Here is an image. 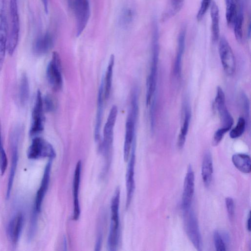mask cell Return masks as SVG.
Here are the masks:
<instances>
[{
  "label": "cell",
  "instance_id": "cell-1",
  "mask_svg": "<svg viewBox=\"0 0 251 251\" xmlns=\"http://www.w3.org/2000/svg\"><path fill=\"white\" fill-rule=\"evenodd\" d=\"M138 91L135 89L132 93L131 107L126 123V132L124 145V159L128 161L133 145L135 141L136 125L138 114Z\"/></svg>",
  "mask_w": 251,
  "mask_h": 251
},
{
  "label": "cell",
  "instance_id": "cell-2",
  "mask_svg": "<svg viewBox=\"0 0 251 251\" xmlns=\"http://www.w3.org/2000/svg\"><path fill=\"white\" fill-rule=\"evenodd\" d=\"M160 54L159 31H152V59L150 74L147 80L146 104L148 106L155 99L157 88L158 68Z\"/></svg>",
  "mask_w": 251,
  "mask_h": 251
},
{
  "label": "cell",
  "instance_id": "cell-3",
  "mask_svg": "<svg viewBox=\"0 0 251 251\" xmlns=\"http://www.w3.org/2000/svg\"><path fill=\"white\" fill-rule=\"evenodd\" d=\"M120 190L117 187L113 197L111 205V221L108 240L109 250H117L119 241V205Z\"/></svg>",
  "mask_w": 251,
  "mask_h": 251
},
{
  "label": "cell",
  "instance_id": "cell-4",
  "mask_svg": "<svg viewBox=\"0 0 251 251\" xmlns=\"http://www.w3.org/2000/svg\"><path fill=\"white\" fill-rule=\"evenodd\" d=\"M118 115V108L114 106L110 112L104 129V138L101 147V151L107 160V166L108 168L109 161L111 160V152L114 142V129Z\"/></svg>",
  "mask_w": 251,
  "mask_h": 251
},
{
  "label": "cell",
  "instance_id": "cell-5",
  "mask_svg": "<svg viewBox=\"0 0 251 251\" xmlns=\"http://www.w3.org/2000/svg\"><path fill=\"white\" fill-rule=\"evenodd\" d=\"M56 157V153L48 141L41 137H35L27 151V157L30 160L48 158L53 160Z\"/></svg>",
  "mask_w": 251,
  "mask_h": 251
},
{
  "label": "cell",
  "instance_id": "cell-6",
  "mask_svg": "<svg viewBox=\"0 0 251 251\" xmlns=\"http://www.w3.org/2000/svg\"><path fill=\"white\" fill-rule=\"evenodd\" d=\"M11 27L8 37L7 51L13 56L18 45L20 36V18L17 0H10Z\"/></svg>",
  "mask_w": 251,
  "mask_h": 251
},
{
  "label": "cell",
  "instance_id": "cell-7",
  "mask_svg": "<svg viewBox=\"0 0 251 251\" xmlns=\"http://www.w3.org/2000/svg\"><path fill=\"white\" fill-rule=\"evenodd\" d=\"M46 76L48 83L55 91H60L63 86L61 60L58 53H53L51 60L48 65Z\"/></svg>",
  "mask_w": 251,
  "mask_h": 251
},
{
  "label": "cell",
  "instance_id": "cell-8",
  "mask_svg": "<svg viewBox=\"0 0 251 251\" xmlns=\"http://www.w3.org/2000/svg\"><path fill=\"white\" fill-rule=\"evenodd\" d=\"M20 131L19 128L15 129L12 132L10 137L11 148V166L9 177L8 182L6 197L9 199L12 192L14 183L15 178L19 162V144L20 137Z\"/></svg>",
  "mask_w": 251,
  "mask_h": 251
},
{
  "label": "cell",
  "instance_id": "cell-9",
  "mask_svg": "<svg viewBox=\"0 0 251 251\" xmlns=\"http://www.w3.org/2000/svg\"><path fill=\"white\" fill-rule=\"evenodd\" d=\"M74 12L76 23V36H80L86 28L91 16L89 0H74Z\"/></svg>",
  "mask_w": 251,
  "mask_h": 251
},
{
  "label": "cell",
  "instance_id": "cell-10",
  "mask_svg": "<svg viewBox=\"0 0 251 251\" xmlns=\"http://www.w3.org/2000/svg\"><path fill=\"white\" fill-rule=\"evenodd\" d=\"M32 123L30 130L31 137H35L41 133L45 128L44 100L41 91L37 92V97L32 114Z\"/></svg>",
  "mask_w": 251,
  "mask_h": 251
},
{
  "label": "cell",
  "instance_id": "cell-11",
  "mask_svg": "<svg viewBox=\"0 0 251 251\" xmlns=\"http://www.w3.org/2000/svg\"><path fill=\"white\" fill-rule=\"evenodd\" d=\"M184 212L185 228L188 236L195 248L201 251L203 248L202 239L196 215L190 209Z\"/></svg>",
  "mask_w": 251,
  "mask_h": 251
},
{
  "label": "cell",
  "instance_id": "cell-12",
  "mask_svg": "<svg viewBox=\"0 0 251 251\" xmlns=\"http://www.w3.org/2000/svg\"><path fill=\"white\" fill-rule=\"evenodd\" d=\"M219 53L224 71L228 76L233 75L236 68L234 56L229 44L223 37L220 40Z\"/></svg>",
  "mask_w": 251,
  "mask_h": 251
},
{
  "label": "cell",
  "instance_id": "cell-13",
  "mask_svg": "<svg viewBox=\"0 0 251 251\" xmlns=\"http://www.w3.org/2000/svg\"><path fill=\"white\" fill-rule=\"evenodd\" d=\"M135 148L136 141L134 142L133 145L130 156L128 160L129 162L126 174V186L127 192L126 207L127 209H128L130 206L135 190Z\"/></svg>",
  "mask_w": 251,
  "mask_h": 251
},
{
  "label": "cell",
  "instance_id": "cell-14",
  "mask_svg": "<svg viewBox=\"0 0 251 251\" xmlns=\"http://www.w3.org/2000/svg\"><path fill=\"white\" fill-rule=\"evenodd\" d=\"M52 160H50L46 165L41 185L36 195L33 211L39 214L42 210L43 203L48 189L52 164Z\"/></svg>",
  "mask_w": 251,
  "mask_h": 251
},
{
  "label": "cell",
  "instance_id": "cell-15",
  "mask_svg": "<svg viewBox=\"0 0 251 251\" xmlns=\"http://www.w3.org/2000/svg\"><path fill=\"white\" fill-rule=\"evenodd\" d=\"M195 176L191 165L188 167L185 178L182 199V206L184 211L190 208L194 193Z\"/></svg>",
  "mask_w": 251,
  "mask_h": 251
},
{
  "label": "cell",
  "instance_id": "cell-16",
  "mask_svg": "<svg viewBox=\"0 0 251 251\" xmlns=\"http://www.w3.org/2000/svg\"><path fill=\"white\" fill-rule=\"evenodd\" d=\"M24 224V216L22 213L16 214L8 223L7 232L13 246H16L21 238Z\"/></svg>",
  "mask_w": 251,
  "mask_h": 251
},
{
  "label": "cell",
  "instance_id": "cell-17",
  "mask_svg": "<svg viewBox=\"0 0 251 251\" xmlns=\"http://www.w3.org/2000/svg\"><path fill=\"white\" fill-rule=\"evenodd\" d=\"M82 168V161L79 160L76 166L73 183L74 199V213L73 218L76 221L79 219L81 213L79 196Z\"/></svg>",
  "mask_w": 251,
  "mask_h": 251
},
{
  "label": "cell",
  "instance_id": "cell-18",
  "mask_svg": "<svg viewBox=\"0 0 251 251\" xmlns=\"http://www.w3.org/2000/svg\"><path fill=\"white\" fill-rule=\"evenodd\" d=\"M8 25L4 15L0 16V73L4 66L8 40Z\"/></svg>",
  "mask_w": 251,
  "mask_h": 251
},
{
  "label": "cell",
  "instance_id": "cell-19",
  "mask_svg": "<svg viewBox=\"0 0 251 251\" xmlns=\"http://www.w3.org/2000/svg\"><path fill=\"white\" fill-rule=\"evenodd\" d=\"M54 43L52 35L47 33L37 40L33 47L34 52L37 55H44L52 49Z\"/></svg>",
  "mask_w": 251,
  "mask_h": 251
},
{
  "label": "cell",
  "instance_id": "cell-20",
  "mask_svg": "<svg viewBox=\"0 0 251 251\" xmlns=\"http://www.w3.org/2000/svg\"><path fill=\"white\" fill-rule=\"evenodd\" d=\"M104 98V80L103 79L99 88L98 96V105L94 134L96 141L99 140L100 137V131L103 115Z\"/></svg>",
  "mask_w": 251,
  "mask_h": 251
},
{
  "label": "cell",
  "instance_id": "cell-21",
  "mask_svg": "<svg viewBox=\"0 0 251 251\" xmlns=\"http://www.w3.org/2000/svg\"><path fill=\"white\" fill-rule=\"evenodd\" d=\"M213 172V162L211 155L209 151L204 154L202 165V176L203 182L206 187H208L212 179Z\"/></svg>",
  "mask_w": 251,
  "mask_h": 251
},
{
  "label": "cell",
  "instance_id": "cell-22",
  "mask_svg": "<svg viewBox=\"0 0 251 251\" xmlns=\"http://www.w3.org/2000/svg\"><path fill=\"white\" fill-rule=\"evenodd\" d=\"M185 31L182 30L180 32L178 40V51L176 57L174 72L177 77H180L182 71V65L185 49Z\"/></svg>",
  "mask_w": 251,
  "mask_h": 251
},
{
  "label": "cell",
  "instance_id": "cell-23",
  "mask_svg": "<svg viewBox=\"0 0 251 251\" xmlns=\"http://www.w3.org/2000/svg\"><path fill=\"white\" fill-rule=\"evenodd\" d=\"M232 161L236 168L242 173L251 172L250 157L244 154H236L232 156Z\"/></svg>",
  "mask_w": 251,
  "mask_h": 251
},
{
  "label": "cell",
  "instance_id": "cell-24",
  "mask_svg": "<svg viewBox=\"0 0 251 251\" xmlns=\"http://www.w3.org/2000/svg\"><path fill=\"white\" fill-rule=\"evenodd\" d=\"M210 17L211 20L212 39L216 42L219 38V11L217 4L212 3L210 8Z\"/></svg>",
  "mask_w": 251,
  "mask_h": 251
},
{
  "label": "cell",
  "instance_id": "cell-25",
  "mask_svg": "<svg viewBox=\"0 0 251 251\" xmlns=\"http://www.w3.org/2000/svg\"><path fill=\"white\" fill-rule=\"evenodd\" d=\"M191 111L188 105L185 106L184 111V117L180 133L178 137V145L180 149L184 146L186 136L188 133L190 121L191 119Z\"/></svg>",
  "mask_w": 251,
  "mask_h": 251
},
{
  "label": "cell",
  "instance_id": "cell-26",
  "mask_svg": "<svg viewBox=\"0 0 251 251\" xmlns=\"http://www.w3.org/2000/svg\"><path fill=\"white\" fill-rule=\"evenodd\" d=\"M19 100L23 106L27 105L30 97V86L28 78L26 73L21 76L19 85Z\"/></svg>",
  "mask_w": 251,
  "mask_h": 251
},
{
  "label": "cell",
  "instance_id": "cell-27",
  "mask_svg": "<svg viewBox=\"0 0 251 251\" xmlns=\"http://www.w3.org/2000/svg\"><path fill=\"white\" fill-rule=\"evenodd\" d=\"M114 62V55H112L107 67L105 79H104V95L106 99H109L111 92Z\"/></svg>",
  "mask_w": 251,
  "mask_h": 251
},
{
  "label": "cell",
  "instance_id": "cell-28",
  "mask_svg": "<svg viewBox=\"0 0 251 251\" xmlns=\"http://www.w3.org/2000/svg\"><path fill=\"white\" fill-rule=\"evenodd\" d=\"M243 21L244 16L243 9L240 5L238 8L236 16L232 24L235 37L239 43H240L242 40Z\"/></svg>",
  "mask_w": 251,
  "mask_h": 251
},
{
  "label": "cell",
  "instance_id": "cell-29",
  "mask_svg": "<svg viewBox=\"0 0 251 251\" xmlns=\"http://www.w3.org/2000/svg\"><path fill=\"white\" fill-rule=\"evenodd\" d=\"M226 19L228 26L232 25L238 10V0H225Z\"/></svg>",
  "mask_w": 251,
  "mask_h": 251
},
{
  "label": "cell",
  "instance_id": "cell-30",
  "mask_svg": "<svg viewBox=\"0 0 251 251\" xmlns=\"http://www.w3.org/2000/svg\"><path fill=\"white\" fill-rule=\"evenodd\" d=\"M135 17L134 11L130 8H124L121 11L119 19L120 26L124 29L128 28L133 23Z\"/></svg>",
  "mask_w": 251,
  "mask_h": 251
},
{
  "label": "cell",
  "instance_id": "cell-31",
  "mask_svg": "<svg viewBox=\"0 0 251 251\" xmlns=\"http://www.w3.org/2000/svg\"><path fill=\"white\" fill-rule=\"evenodd\" d=\"M184 0H170L169 6L163 16V20L165 21L174 16L182 9Z\"/></svg>",
  "mask_w": 251,
  "mask_h": 251
},
{
  "label": "cell",
  "instance_id": "cell-32",
  "mask_svg": "<svg viewBox=\"0 0 251 251\" xmlns=\"http://www.w3.org/2000/svg\"><path fill=\"white\" fill-rule=\"evenodd\" d=\"M214 243L216 250L217 251H225L226 250V242L229 239L226 233H221L216 230L213 234Z\"/></svg>",
  "mask_w": 251,
  "mask_h": 251
},
{
  "label": "cell",
  "instance_id": "cell-33",
  "mask_svg": "<svg viewBox=\"0 0 251 251\" xmlns=\"http://www.w3.org/2000/svg\"><path fill=\"white\" fill-rule=\"evenodd\" d=\"M217 112L221 120L222 127L230 130L233 125L234 121L227 107H225Z\"/></svg>",
  "mask_w": 251,
  "mask_h": 251
},
{
  "label": "cell",
  "instance_id": "cell-34",
  "mask_svg": "<svg viewBox=\"0 0 251 251\" xmlns=\"http://www.w3.org/2000/svg\"><path fill=\"white\" fill-rule=\"evenodd\" d=\"M8 160L6 152L3 148L2 140L1 123L0 120V170L2 175H4L7 170Z\"/></svg>",
  "mask_w": 251,
  "mask_h": 251
},
{
  "label": "cell",
  "instance_id": "cell-35",
  "mask_svg": "<svg viewBox=\"0 0 251 251\" xmlns=\"http://www.w3.org/2000/svg\"><path fill=\"white\" fill-rule=\"evenodd\" d=\"M246 124V120L243 117L239 118L236 126L229 133L230 137L235 139L241 137L245 130Z\"/></svg>",
  "mask_w": 251,
  "mask_h": 251
},
{
  "label": "cell",
  "instance_id": "cell-36",
  "mask_svg": "<svg viewBox=\"0 0 251 251\" xmlns=\"http://www.w3.org/2000/svg\"><path fill=\"white\" fill-rule=\"evenodd\" d=\"M212 0H202L201 6L197 15V20L201 22L206 13L207 10L211 4Z\"/></svg>",
  "mask_w": 251,
  "mask_h": 251
},
{
  "label": "cell",
  "instance_id": "cell-37",
  "mask_svg": "<svg viewBox=\"0 0 251 251\" xmlns=\"http://www.w3.org/2000/svg\"><path fill=\"white\" fill-rule=\"evenodd\" d=\"M43 100L44 105L46 112H52L55 111L56 104L54 98L51 95L47 94L46 95Z\"/></svg>",
  "mask_w": 251,
  "mask_h": 251
},
{
  "label": "cell",
  "instance_id": "cell-38",
  "mask_svg": "<svg viewBox=\"0 0 251 251\" xmlns=\"http://www.w3.org/2000/svg\"><path fill=\"white\" fill-rule=\"evenodd\" d=\"M229 131V130L223 127L216 131L213 138V145L214 146H217L221 141L225 135Z\"/></svg>",
  "mask_w": 251,
  "mask_h": 251
},
{
  "label": "cell",
  "instance_id": "cell-39",
  "mask_svg": "<svg viewBox=\"0 0 251 251\" xmlns=\"http://www.w3.org/2000/svg\"><path fill=\"white\" fill-rule=\"evenodd\" d=\"M225 202L228 217L231 220L233 219L234 215V203L233 200L230 197H227L226 198Z\"/></svg>",
  "mask_w": 251,
  "mask_h": 251
},
{
  "label": "cell",
  "instance_id": "cell-40",
  "mask_svg": "<svg viewBox=\"0 0 251 251\" xmlns=\"http://www.w3.org/2000/svg\"><path fill=\"white\" fill-rule=\"evenodd\" d=\"M241 100L242 107L244 113L246 114L247 118H249L250 117V103L248 97L245 94H242L241 95Z\"/></svg>",
  "mask_w": 251,
  "mask_h": 251
},
{
  "label": "cell",
  "instance_id": "cell-41",
  "mask_svg": "<svg viewBox=\"0 0 251 251\" xmlns=\"http://www.w3.org/2000/svg\"><path fill=\"white\" fill-rule=\"evenodd\" d=\"M6 0H0V16L4 15Z\"/></svg>",
  "mask_w": 251,
  "mask_h": 251
},
{
  "label": "cell",
  "instance_id": "cell-42",
  "mask_svg": "<svg viewBox=\"0 0 251 251\" xmlns=\"http://www.w3.org/2000/svg\"><path fill=\"white\" fill-rule=\"evenodd\" d=\"M44 6L45 12L46 14L48 13V0H42Z\"/></svg>",
  "mask_w": 251,
  "mask_h": 251
},
{
  "label": "cell",
  "instance_id": "cell-43",
  "mask_svg": "<svg viewBox=\"0 0 251 251\" xmlns=\"http://www.w3.org/2000/svg\"><path fill=\"white\" fill-rule=\"evenodd\" d=\"M247 227L248 230L250 231V212H249L248 218L247 219Z\"/></svg>",
  "mask_w": 251,
  "mask_h": 251
},
{
  "label": "cell",
  "instance_id": "cell-44",
  "mask_svg": "<svg viewBox=\"0 0 251 251\" xmlns=\"http://www.w3.org/2000/svg\"><path fill=\"white\" fill-rule=\"evenodd\" d=\"M248 36L249 37V38H250V35H251V26L249 25V26L248 27Z\"/></svg>",
  "mask_w": 251,
  "mask_h": 251
},
{
  "label": "cell",
  "instance_id": "cell-45",
  "mask_svg": "<svg viewBox=\"0 0 251 251\" xmlns=\"http://www.w3.org/2000/svg\"><path fill=\"white\" fill-rule=\"evenodd\" d=\"M72 0H68L69 5H71Z\"/></svg>",
  "mask_w": 251,
  "mask_h": 251
}]
</instances>
